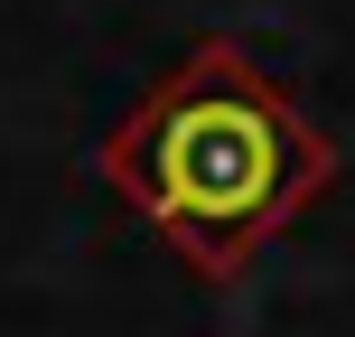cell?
Wrapping results in <instances>:
<instances>
[{
    "mask_svg": "<svg viewBox=\"0 0 355 337\" xmlns=\"http://www.w3.org/2000/svg\"><path fill=\"white\" fill-rule=\"evenodd\" d=\"M103 178L168 234L178 263L234 281L252 244H271L337 178V150L252 47L196 38L159 75V94L103 141Z\"/></svg>",
    "mask_w": 355,
    "mask_h": 337,
    "instance_id": "1",
    "label": "cell"
}]
</instances>
